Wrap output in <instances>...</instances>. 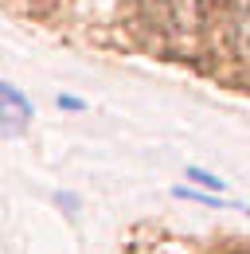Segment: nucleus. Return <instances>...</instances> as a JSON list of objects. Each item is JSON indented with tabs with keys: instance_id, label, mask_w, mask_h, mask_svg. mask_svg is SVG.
<instances>
[{
	"instance_id": "obj_1",
	"label": "nucleus",
	"mask_w": 250,
	"mask_h": 254,
	"mask_svg": "<svg viewBox=\"0 0 250 254\" xmlns=\"http://www.w3.org/2000/svg\"><path fill=\"white\" fill-rule=\"evenodd\" d=\"M0 94H4V137H20L24 126H28V118H31V106L24 102V94L12 82H4Z\"/></svg>"
},
{
	"instance_id": "obj_2",
	"label": "nucleus",
	"mask_w": 250,
	"mask_h": 254,
	"mask_svg": "<svg viewBox=\"0 0 250 254\" xmlns=\"http://www.w3.org/2000/svg\"><path fill=\"white\" fill-rule=\"evenodd\" d=\"M188 180H195V184H199V188H211V191H223V188H227V184H223V180H219L215 172H207V168H195V164H191V168H188Z\"/></svg>"
},
{
	"instance_id": "obj_3",
	"label": "nucleus",
	"mask_w": 250,
	"mask_h": 254,
	"mask_svg": "<svg viewBox=\"0 0 250 254\" xmlns=\"http://www.w3.org/2000/svg\"><path fill=\"white\" fill-rule=\"evenodd\" d=\"M172 195H180V199H195V203H207V207H223L219 195H203V191H191V188H172Z\"/></svg>"
},
{
	"instance_id": "obj_4",
	"label": "nucleus",
	"mask_w": 250,
	"mask_h": 254,
	"mask_svg": "<svg viewBox=\"0 0 250 254\" xmlns=\"http://www.w3.org/2000/svg\"><path fill=\"white\" fill-rule=\"evenodd\" d=\"M55 203H59L62 211H70V215H78V199H74V195H66V191H59V195H55Z\"/></svg>"
},
{
	"instance_id": "obj_5",
	"label": "nucleus",
	"mask_w": 250,
	"mask_h": 254,
	"mask_svg": "<svg viewBox=\"0 0 250 254\" xmlns=\"http://www.w3.org/2000/svg\"><path fill=\"white\" fill-rule=\"evenodd\" d=\"M59 106H62V110H82V102H78V98H66V94L59 98Z\"/></svg>"
},
{
	"instance_id": "obj_6",
	"label": "nucleus",
	"mask_w": 250,
	"mask_h": 254,
	"mask_svg": "<svg viewBox=\"0 0 250 254\" xmlns=\"http://www.w3.org/2000/svg\"><path fill=\"white\" fill-rule=\"evenodd\" d=\"M247 215H250V207H247Z\"/></svg>"
}]
</instances>
